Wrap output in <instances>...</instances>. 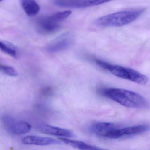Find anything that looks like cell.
<instances>
[{"instance_id": "5b68a950", "label": "cell", "mask_w": 150, "mask_h": 150, "mask_svg": "<svg viewBox=\"0 0 150 150\" xmlns=\"http://www.w3.org/2000/svg\"><path fill=\"white\" fill-rule=\"evenodd\" d=\"M73 35L69 32L64 33L51 41L46 47L50 53H57L70 48L74 42Z\"/></svg>"}, {"instance_id": "ac0fdd59", "label": "cell", "mask_w": 150, "mask_h": 150, "mask_svg": "<svg viewBox=\"0 0 150 150\" xmlns=\"http://www.w3.org/2000/svg\"><path fill=\"white\" fill-rule=\"evenodd\" d=\"M5 1V0H1V1Z\"/></svg>"}, {"instance_id": "8992f818", "label": "cell", "mask_w": 150, "mask_h": 150, "mask_svg": "<svg viewBox=\"0 0 150 150\" xmlns=\"http://www.w3.org/2000/svg\"><path fill=\"white\" fill-rule=\"evenodd\" d=\"M60 22L53 14L50 16H42L39 18L37 21V26L40 33L49 35L55 33L59 29Z\"/></svg>"}, {"instance_id": "9c48e42d", "label": "cell", "mask_w": 150, "mask_h": 150, "mask_svg": "<svg viewBox=\"0 0 150 150\" xmlns=\"http://www.w3.org/2000/svg\"><path fill=\"white\" fill-rule=\"evenodd\" d=\"M36 129L38 131L47 135L66 138L71 137L74 136L73 133L69 130L50 125L47 124H40L36 126Z\"/></svg>"}, {"instance_id": "2e32d148", "label": "cell", "mask_w": 150, "mask_h": 150, "mask_svg": "<svg viewBox=\"0 0 150 150\" xmlns=\"http://www.w3.org/2000/svg\"><path fill=\"white\" fill-rule=\"evenodd\" d=\"M53 88L50 87L48 86L43 88L42 91V93L43 95L45 96H50L52 95L53 93Z\"/></svg>"}, {"instance_id": "6da1fadb", "label": "cell", "mask_w": 150, "mask_h": 150, "mask_svg": "<svg viewBox=\"0 0 150 150\" xmlns=\"http://www.w3.org/2000/svg\"><path fill=\"white\" fill-rule=\"evenodd\" d=\"M101 93L103 96L119 104L132 108H146L149 107V103L139 94L126 89L108 88L103 89Z\"/></svg>"}, {"instance_id": "8fae6325", "label": "cell", "mask_w": 150, "mask_h": 150, "mask_svg": "<svg viewBox=\"0 0 150 150\" xmlns=\"http://www.w3.org/2000/svg\"><path fill=\"white\" fill-rule=\"evenodd\" d=\"M117 127L118 125L112 123L99 122L93 125L91 129L94 134L98 137L108 138L109 133Z\"/></svg>"}, {"instance_id": "e0dca14e", "label": "cell", "mask_w": 150, "mask_h": 150, "mask_svg": "<svg viewBox=\"0 0 150 150\" xmlns=\"http://www.w3.org/2000/svg\"><path fill=\"white\" fill-rule=\"evenodd\" d=\"M59 1V0H53V1Z\"/></svg>"}, {"instance_id": "52a82bcc", "label": "cell", "mask_w": 150, "mask_h": 150, "mask_svg": "<svg viewBox=\"0 0 150 150\" xmlns=\"http://www.w3.org/2000/svg\"><path fill=\"white\" fill-rule=\"evenodd\" d=\"M114 0H59L53 1L56 5L62 7L84 8L99 6Z\"/></svg>"}, {"instance_id": "4fadbf2b", "label": "cell", "mask_w": 150, "mask_h": 150, "mask_svg": "<svg viewBox=\"0 0 150 150\" xmlns=\"http://www.w3.org/2000/svg\"><path fill=\"white\" fill-rule=\"evenodd\" d=\"M59 139L67 145L80 150H96L101 149V148L91 145L83 141L72 140L66 137H60Z\"/></svg>"}, {"instance_id": "3957f363", "label": "cell", "mask_w": 150, "mask_h": 150, "mask_svg": "<svg viewBox=\"0 0 150 150\" xmlns=\"http://www.w3.org/2000/svg\"><path fill=\"white\" fill-rule=\"evenodd\" d=\"M95 62L100 67L121 79L130 81L141 85H146L148 82V79L146 75L133 69L112 64L100 59H95Z\"/></svg>"}, {"instance_id": "30bf717a", "label": "cell", "mask_w": 150, "mask_h": 150, "mask_svg": "<svg viewBox=\"0 0 150 150\" xmlns=\"http://www.w3.org/2000/svg\"><path fill=\"white\" fill-rule=\"evenodd\" d=\"M22 142L25 144L39 146H48L60 144L59 141L52 138L33 135L24 137L22 139Z\"/></svg>"}, {"instance_id": "7c38bea8", "label": "cell", "mask_w": 150, "mask_h": 150, "mask_svg": "<svg viewBox=\"0 0 150 150\" xmlns=\"http://www.w3.org/2000/svg\"><path fill=\"white\" fill-rule=\"evenodd\" d=\"M20 1L23 9L28 16H35L39 13L40 6L35 0H20Z\"/></svg>"}, {"instance_id": "277c9868", "label": "cell", "mask_w": 150, "mask_h": 150, "mask_svg": "<svg viewBox=\"0 0 150 150\" xmlns=\"http://www.w3.org/2000/svg\"><path fill=\"white\" fill-rule=\"evenodd\" d=\"M2 121L6 129L12 134L21 135L29 132L31 130V125L29 123L25 121L16 120L9 115H4Z\"/></svg>"}, {"instance_id": "ba28073f", "label": "cell", "mask_w": 150, "mask_h": 150, "mask_svg": "<svg viewBox=\"0 0 150 150\" xmlns=\"http://www.w3.org/2000/svg\"><path fill=\"white\" fill-rule=\"evenodd\" d=\"M150 128L146 125H139L120 128L119 127L110 133L108 138L116 139L128 136H134L148 131Z\"/></svg>"}, {"instance_id": "7a4b0ae2", "label": "cell", "mask_w": 150, "mask_h": 150, "mask_svg": "<svg viewBox=\"0 0 150 150\" xmlns=\"http://www.w3.org/2000/svg\"><path fill=\"white\" fill-rule=\"evenodd\" d=\"M145 11L144 8H138L120 11L100 17L96 21L95 23L101 27H122L137 20Z\"/></svg>"}, {"instance_id": "9a60e30c", "label": "cell", "mask_w": 150, "mask_h": 150, "mask_svg": "<svg viewBox=\"0 0 150 150\" xmlns=\"http://www.w3.org/2000/svg\"><path fill=\"white\" fill-rule=\"evenodd\" d=\"M1 70L4 74L11 76V77H16L18 76V72L13 67L5 65H1Z\"/></svg>"}, {"instance_id": "5bb4252c", "label": "cell", "mask_w": 150, "mask_h": 150, "mask_svg": "<svg viewBox=\"0 0 150 150\" xmlns=\"http://www.w3.org/2000/svg\"><path fill=\"white\" fill-rule=\"evenodd\" d=\"M0 49L3 52L13 58L17 57V50L11 43L5 41L0 42Z\"/></svg>"}]
</instances>
